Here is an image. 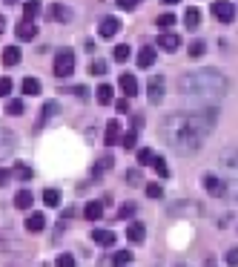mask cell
Returning <instances> with one entry per match:
<instances>
[{
	"instance_id": "1",
	"label": "cell",
	"mask_w": 238,
	"mask_h": 267,
	"mask_svg": "<svg viewBox=\"0 0 238 267\" xmlns=\"http://www.w3.org/2000/svg\"><path fill=\"white\" fill-rule=\"evenodd\" d=\"M216 109H198V112H172V115H164L158 124L161 138L170 144L175 152L181 155H190L195 152L204 138L213 132L216 127Z\"/></svg>"
},
{
	"instance_id": "2",
	"label": "cell",
	"mask_w": 238,
	"mask_h": 267,
	"mask_svg": "<svg viewBox=\"0 0 238 267\" xmlns=\"http://www.w3.org/2000/svg\"><path fill=\"white\" fill-rule=\"evenodd\" d=\"M230 89V81L216 69H195V72H184L178 78V92L190 101H198V104H210V101H218L224 98Z\"/></svg>"
},
{
	"instance_id": "3",
	"label": "cell",
	"mask_w": 238,
	"mask_h": 267,
	"mask_svg": "<svg viewBox=\"0 0 238 267\" xmlns=\"http://www.w3.org/2000/svg\"><path fill=\"white\" fill-rule=\"evenodd\" d=\"M57 78H69L72 72H75V52L72 49H60L55 55V66H52Z\"/></svg>"
},
{
	"instance_id": "4",
	"label": "cell",
	"mask_w": 238,
	"mask_h": 267,
	"mask_svg": "<svg viewBox=\"0 0 238 267\" xmlns=\"http://www.w3.org/2000/svg\"><path fill=\"white\" fill-rule=\"evenodd\" d=\"M218 167H221V173L227 175V178H238V147L221 152V158H218Z\"/></svg>"
},
{
	"instance_id": "5",
	"label": "cell",
	"mask_w": 238,
	"mask_h": 267,
	"mask_svg": "<svg viewBox=\"0 0 238 267\" xmlns=\"http://www.w3.org/2000/svg\"><path fill=\"white\" fill-rule=\"evenodd\" d=\"M213 17H216L218 23H233L236 6H233L230 0H216V3H213Z\"/></svg>"
},
{
	"instance_id": "6",
	"label": "cell",
	"mask_w": 238,
	"mask_h": 267,
	"mask_svg": "<svg viewBox=\"0 0 238 267\" xmlns=\"http://www.w3.org/2000/svg\"><path fill=\"white\" fill-rule=\"evenodd\" d=\"M164 92H167V81H164L161 75H155V78L147 81V95H149L152 104H161V101H164Z\"/></svg>"
},
{
	"instance_id": "7",
	"label": "cell",
	"mask_w": 238,
	"mask_h": 267,
	"mask_svg": "<svg viewBox=\"0 0 238 267\" xmlns=\"http://www.w3.org/2000/svg\"><path fill=\"white\" fill-rule=\"evenodd\" d=\"M46 17L52 20V23H72V9H66V6H60V3H55V6H49L46 9Z\"/></svg>"
},
{
	"instance_id": "8",
	"label": "cell",
	"mask_w": 238,
	"mask_h": 267,
	"mask_svg": "<svg viewBox=\"0 0 238 267\" xmlns=\"http://www.w3.org/2000/svg\"><path fill=\"white\" fill-rule=\"evenodd\" d=\"M17 147V138H14V132H9L6 127H0V161L3 158H9L11 152Z\"/></svg>"
},
{
	"instance_id": "9",
	"label": "cell",
	"mask_w": 238,
	"mask_h": 267,
	"mask_svg": "<svg viewBox=\"0 0 238 267\" xmlns=\"http://www.w3.org/2000/svg\"><path fill=\"white\" fill-rule=\"evenodd\" d=\"M204 190H207V193H210V196L221 198V196H224V193H227V184H224V178H218V175L207 173V175H204Z\"/></svg>"
},
{
	"instance_id": "10",
	"label": "cell",
	"mask_w": 238,
	"mask_h": 267,
	"mask_svg": "<svg viewBox=\"0 0 238 267\" xmlns=\"http://www.w3.org/2000/svg\"><path fill=\"white\" fill-rule=\"evenodd\" d=\"M158 46L164 49V52H170V55H172L175 49L181 46V37L175 35L172 29H170V32H161V37H158Z\"/></svg>"
},
{
	"instance_id": "11",
	"label": "cell",
	"mask_w": 238,
	"mask_h": 267,
	"mask_svg": "<svg viewBox=\"0 0 238 267\" xmlns=\"http://www.w3.org/2000/svg\"><path fill=\"white\" fill-rule=\"evenodd\" d=\"M14 35H17V40H34V37H37V26H34V20H20L17 29H14Z\"/></svg>"
},
{
	"instance_id": "12",
	"label": "cell",
	"mask_w": 238,
	"mask_h": 267,
	"mask_svg": "<svg viewBox=\"0 0 238 267\" xmlns=\"http://www.w3.org/2000/svg\"><path fill=\"white\" fill-rule=\"evenodd\" d=\"M126 239H129V242H132V244L144 242V239H147V227H144L141 221H132V224L126 227Z\"/></svg>"
},
{
	"instance_id": "13",
	"label": "cell",
	"mask_w": 238,
	"mask_h": 267,
	"mask_svg": "<svg viewBox=\"0 0 238 267\" xmlns=\"http://www.w3.org/2000/svg\"><path fill=\"white\" fill-rule=\"evenodd\" d=\"M118 86H121V92H124L126 98H135V95H138V81H135V75H121Z\"/></svg>"
},
{
	"instance_id": "14",
	"label": "cell",
	"mask_w": 238,
	"mask_h": 267,
	"mask_svg": "<svg viewBox=\"0 0 238 267\" xmlns=\"http://www.w3.org/2000/svg\"><path fill=\"white\" fill-rule=\"evenodd\" d=\"M118 29H121V23H118V17H103L101 26H98V32H101V37H115L118 35Z\"/></svg>"
},
{
	"instance_id": "15",
	"label": "cell",
	"mask_w": 238,
	"mask_h": 267,
	"mask_svg": "<svg viewBox=\"0 0 238 267\" xmlns=\"http://www.w3.org/2000/svg\"><path fill=\"white\" fill-rule=\"evenodd\" d=\"M103 141H106V147H115V144L121 141V124H118L115 118L106 124V135H103Z\"/></svg>"
},
{
	"instance_id": "16",
	"label": "cell",
	"mask_w": 238,
	"mask_h": 267,
	"mask_svg": "<svg viewBox=\"0 0 238 267\" xmlns=\"http://www.w3.org/2000/svg\"><path fill=\"white\" fill-rule=\"evenodd\" d=\"M184 26L193 32V29H198L201 26V9H195V6H190L187 12H184Z\"/></svg>"
},
{
	"instance_id": "17",
	"label": "cell",
	"mask_w": 238,
	"mask_h": 267,
	"mask_svg": "<svg viewBox=\"0 0 238 267\" xmlns=\"http://www.w3.org/2000/svg\"><path fill=\"white\" fill-rule=\"evenodd\" d=\"M95 98H98V104H101V106L112 104V98H115V89L109 86V83H101V86L95 89Z\"/></svg>"
},
{
	"instance_id": "18",
	"label": "cell",
	"mask_w": 238,
	"mask_h": 267,
	"mask_svg": "<svg viewBox=\"0 0 238 267\" xmlns=\"http://www.w3.org/2000/svg\"><path fill=\"white\" fill-rule=\"evenodd\" d=\"M43 227H46V216H43V213H29V219H26V230L40 233Z\"/></svg>"
},
{
	"instance_id": "19",
	"label": "cell",
	"mask_w": 238,
	"mask_h": 267,
	"mask_svg": "<svg viewBox=\"0 0 238 267\" xmlns=\"http://www.w3.org/2000/svg\"><path fill=\"white\" fill-rule=\"evenodd\" d=\"M152 63H155V46H144L141 52H138V66L147 69V66H152Z\"/></svg>"
},
{
	"instance_id": "20",
	"label": "cell",
	"mask_w": 238,
	"mask_h": 267,
	"mask_svg": "<svg viewBox=\"0 0 238 267\" xmlns=\"http://www.w3.org/2000/svg\"><path fill=\"white\" fill-rule=\"evenodd\" d=\"M40 9H43L40 0H26V3H23V20H34V17L40 14Z\"/></svg>"
},
{
	"instance_id": "21",
	"label": "cell",
	"mask_w": 238,
	"mask_h": 267,
	"mask_svg": "<svg viewBox=\"0 0 238 267\" xmlns=\"http://www.w3.org/2000/svg\"><path fill=\"white\" fill-rule=\"evenodd\" d=\"M32 204H34L32 190H20V193L14 196V207H20V210H32Z\"/></svg>"
},
{
	"instance_id": "22",
	"label": "cell",
	"mask_w": 238,
	"mask_h": 267,
	"mask_svg": "<svg viewBox=\"0 0 238 267\" xmlns=\"http://www.w3.org/2000/svg\"><path fill=\"white\" fill-rule=\"evenodd\" d=\"M83 216H86L89 221H98L103 216V204H101V201H89V204L83 207Z\"/></svg>"
},
{
	"instance_id": "23",
	"label": "cell",
	"mask_w": 238,
	"mask_h": 267,
	"mask_svg": "<svg viewBox=\"0 0 238 267\" xmlns=\"http://www.w3.org/2000/svg\"><path fill=\"white\" fill-rule=\"evenodd\" d=\"M92 239L101 244V247H112V244H115V233L112 230H95V233H92Z\"/></svg>"
},
{
	"instance_id": "24",
	"label": "cell",
	"mask_w": 238,
	"mask_h": 267,
	"mask_svg": "<svg viewBox=\"0 0 238 267\" xmlns=\"http://www.w3.org/2000/svg\"><path fill=\"white\" fill-rule=\"evenodd\" d=\"M20 89H23V95H40V81L37 78H23V83H20Z\"/></svg>"
},
{
	"instance_id": "25",
	"label": "cell",
	"mask_w": 238,
	"mask_h": 267,
	"mask_svg": "<svg viewBox=\"0 0 238 267\" xmlns=\"http://www.w3.org/2000/svg\"><path fill=\"white\" fill-rule=\"evenodd\" d=\"M3 63H6V66H17V63H20V49L6 46V52H3Z\"/></svg>"
},
{
	"instance_id": "26",
	"label": "cell",
	"mask_w": 238,
	"mask_h": 267,
	"mask_svg": "<svg viewBox=\"0 0 238 267\" xmlns=\"http://www.w3.org/2000/svg\"><path fill=\"white\" fill-rule=\"evenodd\" d=\"M60 190H55V187H49V190H43V201H46V207H57L60 204Z\"/></svg>"
},
{
	"instance_id": "27",
	"label": "cell",
	"mask_w": 238,
	"mask_h": 267,
	"mask_svg": "<svg viewBox=\"0 0 238 267\" xmlns=\"http://www.w3.org/2000/svg\"><path fill=\"white\" fill-rule=\"evenodd\" d=\"M11 175H14V178H20V181H32V167H26V164H14Z\"/></svg>"
},
{
	"instance_id": "28",
	"label": "cell",
	"mask_w": 238,
	"mask_h": 267,
	"mask_svg": "<svg viewBox=\"0 0 238 267\" xmlns=\"http://www.w3.org/2000/svg\"><path fill=\"white\" fill-rule=\"evenodd\" d=\"M152 167H155V173H158L161 178H170V164H167V158H161V155H155V161H152Z\"/></svg>"
},
{
	"instance_id": "29",
	"label": "cell",
	"mask_w": 238,
	"mask_h": 267,
	"mask_svg": "<svg viewBox=\"0 0 238 267\" xmlns=\"http://www.w3.org/2000/svg\"><path fill=\"white\" fill-rule=\"evenodd\" d=\"M129 55H132V49L126 46V43H121V46H115V52H112V58L118 60V63H126V60H129Z\"/></svg>"
},
{
	"instance_id": "30",
	"label": "cell",
	"mask_w": 238,
	"mask_h": 267,
	"mask_svg": "<svg viewBox=\"0 0 238 267\" xmlns=\"http://www.w3.org/2000/svg\"><path fill=\"white\" fill-rule=\"evenodd\" d=\"M23 109H26V106H23L20 98H11L9 104H6V115H23Z\"/></svg>"
},
{
	"instance_id": "31",
	"label": "cell",
	"mask_w": 238,
	"mask_h": 267,
	"mask_svg": "<svg viewBox=\"0 0 238 267\" xmlns=\"http://www.w3.org/2000/svg\"><path fill=\"white\" fill-rule=\"evenodd\" d=\"M57 112H60V104H57V101H46V104H43V121L55 118Z\"/></svg>"
},
{
	"instance_id": "32",
	"label": "cell",
	"mask_w": 238,
	"mask_h": 267,
	"mask_svg": "<svg viewBox=\"0 0 238 267\" xmlns=\"http://www.w3.org/2000/svg\"><path fill=\"white\" fill-rule=\"evenodd\" d=\"M129 262H132V253H129V250H124V253H115V256H112V267H126Z\"/></svg>"
},
{
	"instance_id": "33",
	"label": "cell",
	"mask_w": 238,
	"mask_h": 267,
	"mask_svg": "<svg viewBox=\"0 0 238 267\" xmlns=\"http://www.w3.org/2000/svg\"><path fill=\"white\" fill-rule=\"evenodd\" d=\"M135 141H138V129H129V132H124V135H121L124 150H132V147H135Z\"/></svg>"
},
{
	"instance_id": "34",
	"label": "cell",
	"mask_w": 238,
	"mask_h": 267,
	"mask_svg": "<svg viewBox=\"0 0 238 267\" xmlns=\"http://www.w3.org/2000/svg\"><path fill=\"white\" fill-rule=\"evenodd\" d=\"M204 52H207V43H204V40H193V43H190V58H201Z\"/></svg>"
},
{
	"instance_id": "35",
	"label": "cell",
	"mask_w": 238,
	"mask_h": 267,
	"mask_svg": "<svg viewBox=\"0 0 238 267\" xmlns=\"http://www.w3.org/2000/svg\"><path fill=\"white\" fill-rule=\"evenodd\" d=\"M155 161V152L152 150H138V164L141 167H147V164H152Z\"/></svg>"
},
{
	"instance_id": "36",
	"label": "cell",
	"mask_w": 238,
	"mask_h": 267,
	"mask_svg": "<svg viewBox=\"0 0 238 267\" xmlns=\"http://www.w3.org/2000/svg\"><path fill=\"white\" fill-rule=\"evenodd\" d=\"M135 204H132V201H126V204H121V210H118V216H121V219H132V216H135Z\"/></svg>"
},
{
	"instance_id": "37",
	"label": "cell",
	"mask_w": 238,
	"mask_h": 267,
	"mask_svg": "<svg viewBox=\"0 0 238 267\" xmlns=\"http://www.w3.org/2000/svg\"><path fill=\"white\" fill-rule=\"evenodd\" d=\"M109 167H112V155H103L101 161L95 164V175H101V173H106V170H109Z\"/></svg>"
},
{
	"instance_id": "38",
	"label": "cell",
	"mask_w": 238,
	"mask_h": 267,
	"mask_svg": "<svg viewBox=\"0 0 238 267\" xmlns=\"http://www.w3.org/2000/svg\"><path fill=\"white\" fill-rule=\"evenodd\" d=\"M89 72H92V75H106V72H109V69H106V60H92Z\"/></svg>"
},
{
	"instance_id": "39",
	"label": "cell",
	"mask_w": 238,
	"mask_h": 267,
	"mask_svg": "<svg viewBox=\"0 0 238 267\" xmlns=\"http://www.w3.org/2000/svg\"><path fill=\"white\" fill-rule=\"evenodd\" d=\"M11 86H14V83H11V78H9V75H6V78H0V98H9Z\"/></svg>"
},
{
	"instance_id": "40",
	"label": "cell",
	"mask_w": 238,
	"mask_h": 267,
	"mask_svg": "<svg viewBox=\"0 0 238 267\" xmlns=\"http://www.w3.org/2000/svg\"><path fill=\"white\" fill-rule=\"evenodd\" d=\"M57 267H78V262H75L72 253H63L60 259H57Z\"/></svg>"
},
{
	"instance_id": "41",
	"label": "cell",
	"mask_w": 238,
	"mask_h": 267,
	"mask_svg": "<svg viewBox=\"0 0 238 267\" xmlns=\"http://www.w3.org/2000/svg\"><path fill=\"white\" fill-rule=\"evenodd\" d=\"M138 3H141V0H115V6H118V9H124V12H132Z\"/></svg>"
},
{
	"instance_id": "42",
	"label": "cell",
	"mask_w": 238,
	"mask_h": 267,
	"mask_svg": "<svg viewBox=\"0 0 238 267\" xmlns=\"http://www.w3.org/2000/svg\"><path fill=\"white\" fill-rule=\"evenodd\" d=\"M155 23H158L161 29L167 32V29H172V23H175V17H172V14H161V17H158V20H155Z\"/></svg>"
},
{
	"instance_id": "43",
	"label": "cell",
	"mask_w": 238,
	"mask_h": 267,
	"mask_svg": "<svg viewBox=\"0 0 238 267\" xmlns=\"http://www.w3.org/2000/svg\"><path fill=\"white\" fill-rule=\"evenodd\" d=\"M147 196H149V198H161V196H164L161 184H147Z\"/></svg>"
},
{
	"instance_id": "44",
	"label": "cell",
	"mask_w": 238,
	"mask_h": 267,
	"mask_svg": "<svg viewBox=\"0 0 238 267\" xmlns=\"http://www.w3.org/2000/svg\"><path fill=\"white\" fill-rule=\"evenodd\" d=\"M227 267H238V250H230L227 253Z\"/></svg>"
},
{
	"instance_id": "45",
	"label": "cell",
	"mask_w": 238,
	"mask_h": 267,
	"mask_svg": "<svg viewBox=\"0 0 238 267\" xmlns=\"http://www.w3.org/2000/svg\"><path fill=\"white\" fill-rule=\"evenodd\" d=\"M11 178V170H6V167H0V184H6Z\"/></svg>"
},
{
	"instance_id": "46",
	"label": "cell",
	"mask_w": 238,
	"mask_h": 267,
	"mask_svg": "<svg viewBox=\"0 0 238 267\" xmlns=\"http://www.w3.org/2000/svg\"><path fill=\"white\" fill-rule=\"evenodd\" d=\"M69 92H75L78 98H86V92H89V89H86V86H75V89H69Z\"/></svg>"
},
{
	"instance_id": "47",
	"label": "cell",
	"mask_w": 238,
	"mask_h": 267,
	"mask_svg": "<svg viewBox=\"0 0 238 267\" xmlns=\"http://www.w3.org/2000/svg\"><path fill=\"white\" fill-rule=\"evenodd\" d=\"M115 106H118V112H126V109H129V101H126V98H121Z\"/></svg>"
},
{
	"instance_id": "48",
	"label": "cell",
	"mask_w": 238,
	"mask_h": 267,
	"mask_svg": "<svg viewBox=\"0 0 238 267\" xmlns=\"http://www.w3.org/2000/svg\"><path fill=\"white\" fill-rule=\"evenodd\" d=\"M141 127H144V118L135 115V118H132V129H141Z\"/></svg>"
},
{
	"instance_id": "49",
	"label": "cell",
	"mask_w": 238,
	"mask_h": 267,
	"mask_svg": "<svg viewBox=\"0 0 238 267\" xmlns=\"http://www.w3.org/2000/svg\"><path fill=\"white\" fill-rule=\"evenodd\" d=\"M126 178H129L132 184H138V173H135V170H129V173H126Z\"/></svg>"
},
{
	"instance_id": "50",
	"label": "cell",
	"mask_w": 238,
	"mask_h": 267,
	"mask_svg": "<svg viewBox=\"0 0 238 267\" xmlns=\"http://www.w3.org/2000/svg\"><path fill=\"white\" fill-rule=\"evenodd\" d=\"M161 3H167V6H175V3H181V0H161Z\"/></svg>"
},
{
	"instance_id": "51",
	"label": "cell",
	"mask_w": 238,
	"mask_h": 267,
	"mask_svg": "<svg viewBox=\"0 0 238 267\" xmlns=\"http://www.w3.org/2000/svg\"><path fill=\"white\" fill-rule=\"evenodd\" d=\"M3 26H6V20H3V17H0V32H3Z\"/></svg>"
},
{
	"instance_id": "52",
	"label": "cell",
	"mask_w": 238,
	"mask_h": 267,
	"mask_svg": "<svg viewBox=\"0 0 238 267\" xmlns=\"http://www.w3.org/2000/svg\"><path fill=\"white\" fill-rule=\"evenodd\" d=\"M11 3H17V0H6V6H11Z\"/></svg>"
}]
</instances>
